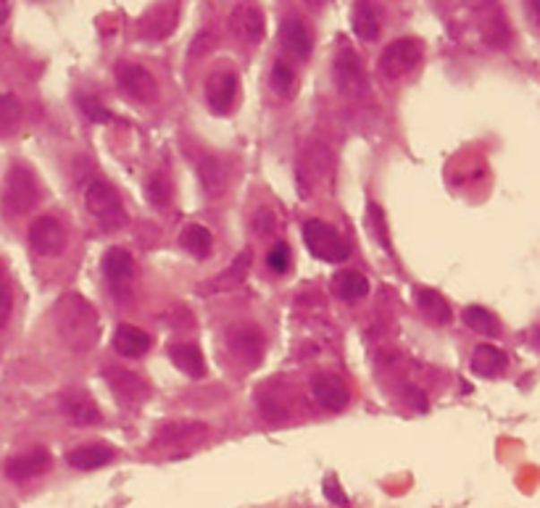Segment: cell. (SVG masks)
I'll list each match as a JSON object with an SVG mask.
<instances>
[{
  "label": "cell",
  "instance_id": "ab89813d",
  "mask_svg": "<svg viewBox=\"0 0 540 508\" xmlns=\"http://www.w3.org/2000/svg\"><path fill=\"white\" fill-rule=\"evenodd\" d=\"M525 13L530 19V24L540 32V0H533V3H525Z\"/></svg>",
  "mask_w": 540,
  "mask_h": 508
},
{
  "label": "cell",
  "instance_id": "f1b7e54d",
  "mask_svg": "<svg viewBox=\"0 0 540 508\" xmlns=\"http://www.w3.org/2000/svg\"><path fill=\"white\" fill-rule=\"evenodd\" d=\"M64 414L69 416L74 424H80V427H85V424H100V421H103V414L95 409V403H92L88 395H69V398L64 401Z\"/></svg>",
  "mask_w": 540,
  "mask_h": 508
},
{
  "label": "cell",
  "instance_id": "836d02e7",
  "mask_svg": "<svg viewBox=\"0 0 540 508\" xmlns=\"http://www.w3.org/2000/svg\"><path fill=\"white\" fill-rule=\"evenodd\" d=\"M366 227L372 232V240H377L385 250H390V237H388V222H385V214L380 206L369 203L366 208Z\"/></svg>",
  "mask_w": 540,
  "mask_h": 508
},
{
  "label": "cell",
  "instance_id": "60d3db41",
  "mask_svg": "<svg viewBox=\"0 0 540 508\" xmlns=\"http://www.w3.org/2000/svg\"><path fill=\"white\" fill-rule=\"evenodd\" d=\"M8 16H11V3H3V0H0V24H5Z\"/></svg>",
  "mask_w": 540,
  "mask_h": 508
},
{
  "label": "cell",
  "instance_id": "8d00e7d4",
  "mask_svg": "<svg viewBox=\"0 0 540 508\" xmlns=\"http://www.w3.org/2000/svg\"><path fill=\"white\" fill-rule=\"evenodd\" d=\"M11 314H13V290H11L8 277L0 272V329L8 324Z\"/></svg>",
  "mask_w": 540,
  "mask_h": 508
},
{
  "label": "cell",
  "instance_id": "83f0119b",
  "mask_svg": "<svg viewBox=\"0 0 540 508\" xmlns=\"http://www.w3.org/2000/svg\"><path fill=\"white\" fill-rule=\"evenodd\" d=\"M461 319H464V324H467L472 332H477V334H483V337H498V334H501V322H498V317H495L493 311L483 309V306H467L464 314H461Z\"/></svg>",
  "mask_w": 540,
  "mask_h": 508
},
{
  "label": "cell",
  "instance_id": "cb8c5ba5",
  "mask_svg": "<svg viewBox=\"0 0 540 508\" xmlns=\"http://www.w3.org/2000/svg\"><path fill=\"white\" fill-rule=\"evenodd\" d=\"M380 30H382V11L380 5L374 3H354V32L359 35L361 40L372 43L380 38Z\"/></svg>",
  "mask_w": 540,
  "mask_h": 508
},
{
  "label": "cell",
  "instance_id": "277c9868",
  "mask_svg": "<svg viewBox=\"0 0 540 508\" xmlns=\"http://www.w3.org/2000/svg\"><path fill=\"white\" fill-rule=\"evenodd\" d=\"M304 242L309 253L324 264H340L351 256V245L346 242V237L321 219H312L304 224Z\"/></svg>",
  "mask_w": 540,
  "mask_h": 508
},
{
  "label": "cell",
  "instance_id": "f35d334b",
  "mask_svg": "<svg viewBox=\"0 0 540 508\" xmlns=\"http://www.w3.org/2000/svg\"><path fill=\"white\" fill-rule=\"evenodd\" d=\"M148 192H150V200L161 208V206H167L169 203V187L164 185V177H150L148 180Z\"/></svg>",
  "mask_w": 540,
  "mask_h": 508
},
{
  "label": "cell",
  "instance_id": "4316f807",
  "mask_svg": "<svg viewBox=\"0 0 540 508\" xmlns=\"http://www.w3.org/2000/svg\"><path fill=\"white\" fill-rule=\"evenodd\" d=\"M180 242L182 248L190 256H195V258L211 256V248H214V237H211V232L206 230L203 224H184L180 232Z\"/></svg>",
  "mask_w": 540,
  "mask_h": 508
},
{
  "label": "cell",
  "instance_id": "7a4b0ae2",
  "mask_svg": "<svg viewBox=\"0 0 540 508\" xmlns=\"http://www.w3.org/2000/svg\"><path fill=\"white\" fill-rule=\"evenodd\" d=\"M40 203V187L35 174L24 166V164H11L3 187H0V211L8 219H19L27 216L38 208Z\"/></svg>",
  "mask_w": 540,
  "mask_h": 508
},
{
  "label": "cell",
  "instance_id": "ffe728a7",
  "mask_svg": "<svg viewBox=\"0 0 540 508\" xmlns=\"http://www.w3.org/2000/svg\"><path fill=\"white\" fill-rule=\"evenodd\" d=\"M114 351L124 359H140L150 351V334L133 324H119L114 329Z\"/></svg>",
  "mask_w": 540,
  "mask_h": 508
},
{
  "label": "cell",
  "instance_id": "d6a6232c",
  "mask_svg": "<svg viewBox=\"0 0 540 508\" xmlns=\"http://www.w3.org/2000/svg\"><path fill=\"white\" fill-rule=\"evenodd\" d=\"M21 103L16 95L0 93V138L13 135L16 127L21 124Z\"/></svg>",
  "mask_w": 540,
  "mask_h": 508
},
{
  "label": "cell",
  "instance_id": "d590c367",
  "mask_svg": "<svg viewBox=\"0 0 540 508\" xmlns=\"http://www.w3.org/2000/svg\"><path fill=\"white\" fill-rule=\"evenodd\" d=\"M290 258L293 256H290L287 242H277L270 250V256H267V267H270L271 272H277V275H285L290 269Z\"/></svg>",
  "mask_w": 540,
  "mask_h": 508
},
{
  "label": "cell",
  "instance_id": "f546056e",
  "mask_svg": "<svg viewBox=\"0 0 540 508\" xmlns=\"http://www.w3.org/2000/svg\"><path fill=\"white\" fill-rule=\"evenodd\" d=\"M198 174H201V185H203V190H206L211 198H219V195H222V190H225L227 185V174L225 164H222L219 158H214V156L203 158L201 166H198Z\"/></svg>",
  "mask_w": 540,
  "mask_h": 508
},
{
  "label": "cell",
  "instance_id": "d6986e66",
  "mask_svg": "<svg viewBox=\"0 0 540 508\" xmlns=\"http://www.w3.org/2000/svg\"><path fill=\"white\" fill-rule=\"evenodd\" d=\"M279 46L285 47L290 55H296V58H309V53H312V32H309L306 21L298 19V16L282 19V24H279Z\"/></svg>",
  "mask_w": 540,
  "mask_h": 508
},
{
  "label": "cell",
  "instance_id": "ac0fdd59",
  "mask_svg": "<svg viewBox=\"0 0 540 508\" xmlns=\"http://www.w3.org/2000/svg\"><path fill=\"white\" fill-rule=\"evenodd\" d=\"M50 469V453L46 448H32L21 456H13L11 461L5 463V477L13 482H27L35 479L40 474H46Z\"/></svg>",
  "mask_w": 540,
  "mask_h": 508
},
{
  "label": "cell",
  "instance_id": "52a82bcc",
  "mask_svg": "<svg viewBox=\"0 0 540 508\" xmlns=\"http://www.w3.org/2000/svg\"><path fill=\"white\" fill-rule=\"evenodd\" d=\"M100 269H103V277L106 284L111 290V295L122 303V298H130V287H133V277H135V261H133V253L114 245L103 253L100 258Z\"/></svg>",
  "mask_w": 540,
  "mask_h": 508
},
{
  "label": "cell",
  "instance_id": "ba28073f",
  "mask_svg": "<svg viewBox=\"0 0 540 508\" xmlns=\"http://www.w3.org/2000/svg\"><path fill=\"white\" fill-rule=\"evenodd\" d=\"M114 77H116L119 90L127 97L137 100V103H153L159 97V82L142 64L119 61L116 69H114Z\"/></svg>",
  "mask_w": 540,
  "mask_h": 508
},
{
  "label": "cell",
  "instance_id": "8fae6325",
  "mask_svg": "<svg viewBox=\"0 0 540 508\" xmlns=\"http://www.w3.org/2000/svg\"><path fill=\"white\" fill-rule=\"evenodd\" d=\"M237 74L232 72V66H217L209 77H206V103L211 108V114L227 116L235 106L237 97Z\"/></svg>",
  "mask_w": 540,
  "mask_h": 508
},
{
  "label": "cell",
  "instance_id": "e0dca14e",
  "mask_svg": "<svg viewBox=\"0 0 540 508\" xmlns=\"http://www.w3.org/2000/svg\"><path fill=\"white\" fill-rule=\"evenodd\" d=\"M180 21V3H159L140 19V35L145 40H164Z\"/></svg>",
  "mask_w": 540,
  "mask_h": 508
},
{
  "label": "cell",
  "instance_id": "484cf974",
  "mask_svg": "<svg viewBox=\"0 0 540 508\" xmlns=\"http://www.w3.org/2000/svg\"><path fill=\"white\" fill-rule=\"evenodd\" d=\"M416 306L433 324H449L453 319L449 301L438 290H427V287L416 290Z\"/></svg>",
  "mask_w": 540,
  "mask_h": 508
},
{
  "label": "cell",
  "instance_id": "9c48e42d",
  "mask_svg": "<svg viewBox=\"0 0 540 508\" xmlns=\"http://www.w3.org/2000/svg\"><path fill=\"white\" fill-rule=\"evenodd\" d=\"M227 27H229V35L240 43V46H259L264 40V32H267V21H264V13L256 8V5H235L229 19H227Z\"/></svg>",
  "mask_w": 540,
  "mask_h": 508
},
{
  "label": "cell",
  "instance_id": "603a6c76",
  "mask_svg": "<svg viewBox=\"0 0 540 508\" xmlns=\"http://www.w3.org/2000/svg\"><path fill=\"white\" fill-rule=\"evenodd\" d=\"M114 459V451L111 445L106 443H88V445H80L74 451H69L66 461L72 469H80V471H92V469H100Z\"/></svg>",
  "mask_w": 540,
  "mask_h": 508
},
{
  "label": "cell",
  "instance_id": "3957f363",
  "mask_svg": "<svg viewBox=\"0 0 540 508\" xmlns=\"http://www.w3.org/2000/svg\"><path fill=\"white\" fill-rule=\"evenodd\" d=\"M85 206L100 222L103 230H122L130 222L119 190L106 180H92L90 185L85 187Z\"/></svg>",
  "mask_w": 540,
  "mask_h": 508
},
{
  "label": "cell",
  "instance_id": "8992f818",
  "mask_svg": "<svg viewBox=\"0 0 540 508\" xmlns=\"http://www.w3.org/2000/svg\"><path fill=\"white\" fill-rule=\"evenodd\" d=\"M422 55H424V46L416 38H399L382 50L377 72L388 82L404 80L406 74H411L422 64Z\"/></svg>",
  "mask_w": 540,
  "mask_h": 508
},
{
  "label": "cell",
  "instance_id": "7402d4cb",
  "mask_svg": "<svg viewBox=\"0 0 540 508\" xmlns=\"http://www.w3.org/2000/svg\"><path fill=\"white\" fill-rule=\"evenodd\" d=\"M330 290L338 301H346V303H356V301H364L369 295V279L364 277L361 272H354V269H343L338 272L332 282H330Z\"/></svg>",
  "mask_w": 540,
  "mask_h": 508
},
{
  "label": "cell",
  "instance_id": "9a60e30c",
  "mask_svg": "<svg viewBox=\"0 0 540 508\" xmlns=\"http://www.w3.org/2000/svg\"><path fill=\"white\" fill-rule=\"evenodd\" d=\"M312 395H314V401L321 409L335 411V414L343 411L351 403L348 385L338 374H330V371L314 374V379H312Z\"/></svg>",
  "mask_w": 540,
  "mask_h": 508
},
{
  "label": "cell",
  "instance_id": "7c38bea8",
  "mask_svg": "<svg viewBox=\"0 0 540 508\" xmlns=\"http://www.w3.org/2000/svg\"><path fill=\"white\" fill-rule=\"evenodd\" d=\"M69 242V234L61 219L56 216H38L30 227V248L38 256H61Z\"/></svg>",
  "mask_w": 540,
  "mask_h": 508
},
{
  "label": "cell",
  "instance_id": "d4e9b609",
  "mask_svg": "<svg viewBox=\"0 0 540 508\" xmlns=\"http://www.w3.org/2000/svg\"><path fill=\"white\" fill-rule=\"evenodd\" d=\"M169 359L187 377L201 379L206 374V359H203V353H201V348L195 343H175V345H169Z\"/></svg>",
  "mask_w": 540,
  "mask_h": 508
},
{
  "label": "cell",
  "instance_id": "5bb4252c",
  "mask_svg": "<svg viewBox=\"0 0 540 508\" xmlns=\"http://www.w3.org/2000/svg\"><path fill=\"white\" fill-rule=\"evenodd\" d=\"M209 435V424L203 421H172V424H161L159 432L153 435L150 448H184V445H198L201 440H206Z\"/></svg>",
  "mask_w": 540,
  "mask_h": 508
},
{
  "label": "cell",
  "instance_id": "4fadbf2b",
  "mask_svg": "<svg viewBox=\"0 0 540 508\" xmlns=\"http://www.w3.org/2000/svg\"><path fill=\"white\" fill-rule=\"evenodd\" d=\"M106 382H108L111 393L116 395V401H119L122 406H130V409H135V406H140V403H145L148 395H150L148 382H145L140 374H135V371L122 369V367H111V369H106Z\"/></svg>",
  "mask_w": 540,
  "mask_h": 508
},
{
  "label": "cell",
  "instance_id": "1f68e13d",
  "mask_svg": "<svg viewBox=\"0 0 540 508\" xmlns=\"http://www.w3.org/2000/svg\"><path fill=\"white\" fill-rule=\"evenodd\" d=\"M270 88L271 93L279 95V97H290L293 95V90H296V69L287 61H282V58L274 61V66H271L270 72Z\"/></svg>",
  "mask_w": 540,
  "mask_h": 508
},
{
  "label": "cell",
  "instance_id": "2e32d148",
  "mask_svg": "<svg viewBox=\"0 0 540 508\" xmlns=\"http://www.w3.org/2000/svg\"><path fill=\"white\" fill-rule=\"evenodd\" d=\"M229 351L237 361H243L245 367H256L264 356V334L253 326V324H243L229 329Z\"/></svg>",
  "mask_w": 540,
  "mask_h": 508
},
{
  "label": "cell",
  "instance_id": "5b68a950",
  "mask_svg": "<svg viewBox=\"0 0 540 508\" xmlns=\"http://www.w3.org/2000/svg\"><path fill=\"white\" fill-rule=\"evenodd\" d=\"M332 82L343 97L359 100L369 93V77H366L364 61L354 47H338L335 61H332Z\"/></svg>",
  "mask_w": 540,
  "mask_h": 508
},
{
  "label": "cell",
  "instance_id": "44dd1931",
  "mask_svg": "<svg viewBox=\"0 0 540 508\" xmlns=\"http://www.w3.org/2000/svg\"><path fill=\"white\" fill-rule=\"evenodd\" d=\"M472 371L477 377H485V379H495L501 377L503 371L509 369V356L495 348V345H477L472 351V361H469Z\"/></svg>",
  "mask_w": 540,
  "mask_h": 508
},
{
  "label": "cell",
  "instance_id": "30bf717a",
  "mask_svg": "<svg viewBox=\"0 0 540 508\" xmlns=\"http://www.w3.org/2000/svg\"><path fill=\"white\" fill-rule=\"evenodd\" d=\"M332 174V153L327 145L321 142H312L301 161H298V185L304 190V198H309V192L314 190L319 182H324Z\"/></svg>",
  "mask_w": 540,
  "mask_h": 508
},
{
  "label": "cell",
  "instance_id": "6da1fadb",
  "mask_svg": "<svg viewBox=\"0 0 540 508\" xmlns=\"http://www.w3.org/2000/svg\"><path fill=\"white\" fill-rule=\"evenodd\" d=\"M53 314H56V332H58V337L64 340L66 348H72L77 353H85L98 343L100 322H98L95 309L88 303V298H82L77 292H66L56 303Z\"/></svg>",
  "mask_w": 540,
  "mask_h": 508
},
{
  "label": "cell",
  "instance_id": "4dcf8cb0",
  "mask_svg": "<svg viewBox=\"0 0 540 508\" xmlns=\"http://www.w3.org/2000/svg\"><path fill=\"white\" fill-rule=\"evenodd\" d=\"M248 269H251V250H243V253L229 264V269H225L219 277H214V282L209 284V290H229V287H237V284L245 279Z\"/></svg>",
  "mask_w": 540,
  "mask_h": 508
},
{
  "label": "cell",
  "instance_id": "74e56055",
  "mask_svg": "<svg viewBox=\"0 0 540 508\" xmlns=\"http://www.w3.org/2000/svg\"><path fill=\"white\" fill-rule=\"evenodd\" d=\"M324 498L338 508H348V495L343 493V487H340V482L335 477L324 479Z\"/></svg>",
  "mask_w": 540,
  "mask_h": 508
},
{
  "label": "cell",
  "instance_id": "e575fe53",
  "mask_svg": "<svg viewBox=\"0 0 540 508\" xmlns=\"http://www.w3.org/2000/svg\"><path fill=\"white\" fill-rule=\"evenodd\" d=\"M77 100H80L82 114H85L90 122H95V124H108V122L114 119V116H111V111H108L103 103H98L95 97H90V95H80Z\"/></svg>",
  "mask_w": 540,
  "mask_h": 508
}]
</instances>
